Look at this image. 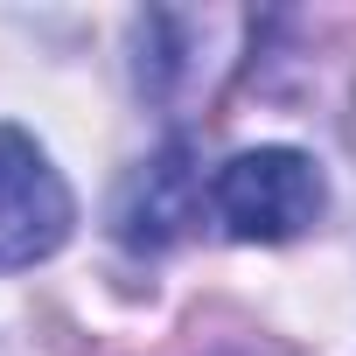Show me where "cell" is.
<instances>
[{
    "mask_svg": "<svg viewBox=\"0 0 356 356\" xmlns=\"http://www.w3.org/2000/svg\"><path fill=\"white\" fill-rule=\"evenodd\" d=\"M210 210L245 245H286L321 217V175L293 147H252L210 175Z\"/></svg>",
    "mask_w": 356,
    "mask_h": 356,
    "instance_id": "6da1fadb",
    "label": "cell"
},
{
    "mask_svg": "<svg viewBox=\"0 0 356 356\" xmlns=\"http://www.w3.org/2000/svg\"><path fill=\"white\" fill-rule=\"evenodd\" d=\"M63 238H70L63 175L22 126H0V273L49 259Z\"/></svg>",
    "mask_w": 356,
    "mask_h": 356,
    "instance_id": "7a4b0ae2",
    "label": "cell"
},
{
    "mask_svg": "<svg viewBox=\"0 0 356 356\" xmlns=\"http://www.w3.org/2000/svg\"><path fill=\"white\" fill-rule=\"evenodd\" d=\"M196 210H203V182L189 175V154L168 147L140 182H133L119 224H126V245H168V238H182L196 224Z\"/></svg>",
    "mask_w": 356,
    "mask_h": 356,
    "instance_id": "3957f363",
    "label": "cell"
}]
</instances>
